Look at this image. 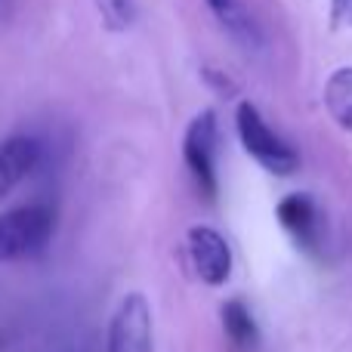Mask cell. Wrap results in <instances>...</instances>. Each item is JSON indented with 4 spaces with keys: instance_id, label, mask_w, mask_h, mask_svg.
Here are the masks:
<instances>
[{
    "instance_id": "1",
    "label": "cell",
    "mask_w": 352,
    "mask_h": 352,
    "mask_svg": "<svg viewBox=\"0 0 352 352\" xmlns=\"http://www.w3.org/2000/svg\"><path fill=\"white\" fill-rule=\"evenodd\" d=\"M235 130L241 140L244 152L263 167V170L275 176H291L300 167V155L294 146H287L266 121H263L260 109L254 102H241L235 111Z\"/></svg>"
},
{
    "instance_id": "2",
    "label": "cell",
    "mask_w": 352,
    "mask_h": 352,
    "mask_svg": "<svg viewBox=\"0 0 352 352\" xmlns=\"http://www.w3.org/2000/svg\"><path fill=\"white\" fill-rule=\"evenodd\" d=\"M53 235V210L47 204L12 207L0 213V263L34 256Z\"/></svg>"
},
{
    "instance_id": "3",
    "label": "cell",
    "mask_w": 352,
    "mask_h": 352,
    "mask_svg": "<svg viewBox=\"0 0 352 352\" xmlns=\"http://www.w3.org/2000/svg\"><path fill=\"white\" fill-rule=\"evenodd\" d=\"M182 158L192 173V179L198 182V188L207 198H217V115L210 109L192 118V124L186 127V140H182Z\"/></svg>"
},
{
    "instance_id": "4",
    "label": "cell",
    "mask_w": 352,
    "mask_h": 352,
    "mask_svg": "<svg viewBox=\"0 0 352 352\" xmlns=\"http://www.w3.org/2000/svg\"><path fill=\"white\" fill-rule=\"evenodd\" d=\"M109 352H152V306L142 294H127L115 309Z\"/></svg>"
},
{
    "instance_id": "5",
    "label": "cell",
    "mask_w": 352,
    "mask_h": 352,
    "mask_svg": "<svg viewBox=\"0 0 352 352\" xmlns=\"http://www.w3.org/2000/svg\"><path fill=\"white\" fill-rule=\"evenodd\" d=\"M188 256H192L195 275L204 281L207 287H219L229 281L232 275V250L226 238L219 235L213 226H192L186 238Z\"/></svg>"
},
{
    "instance_id": "6",
    "label": "cell",
    "mask_w": 352,
    "mask_h": 352,
    "mask_svg": "<svg viewBox=\"0 0 352 352\" xmlns=\"http://www.w3.org/2000/svg\"><path fill=\"white\" fill-rule=\"evenodd\" d=\"M41 161V146L31 136H10L0 142V195L12 192Z\"/></svg>"
},
{
    "instance_id": "7",
    "label": "cell",
    "mask_w": 352,
    "mask_h": 352,
    "mask_svg": "<svg viewBox=\"0 0 352 352\" xmlns=\"http://www.w3.org/2000/svg\"><path fill=\"white\" fill-rule=\"evenodd\" d=\"M210 12L217 16V22L223 25V31L235 43H241L244 50H260L263 47V31L256 25V19L248 12V6L241 0H207Z\"/></svg>"
},
{
    "instance_id": "8",
    "label": "cell",
    "mask_w": 352,
    "mask_h": 352,
    "mask_svg": "<svg viewBox=\"0 0 352 352\" xmlns=\"http://www.w3.org/2000/svg\"><path fill=\"white\" fill-rule=\"evenodd\" d=\"M278 223L291 232L297 241L309 244L318 232V207L312 201V195L306 192H291L278 201Z\"/></svg>"
},
{
    "instance_id": "9",
    "label": "cell",
    "mask_w": 352,
    "mask_h": 352,
    "mask_svg": "<svg viewBox=\"0 0 352 352\" xmlns=\"http://www.w3.org/2000/svg\"><path fill=\"white\" fill-rule=\"evenodd\" d=\"M322 99H324V111H328L331 121L343 133H352V65L331 72Z\"/></svg>"
},
{
    "instance_id": "10",
    "label": "cell",
    "mask_w": 352,
    "mask_h": 352,
    "mask_svg": "<svg viewBox=\"0 0 352 352\" xmlns=\"http://www.w3.org/2000/svg\"><path fill=\"white\" fill-rule=\"evenodd\" d=\"M223 328L238 346H250L256 343V322L248 312V306L238 303V300H229L223 306Z\"/></svg>"
},
{
    "instance_id": "11",
    "label": "cell",
    "mask_w": 352,
    "mask_h": 352,
    "mask_svg": "<svg viewBox=\"0 0 352 352\" xmlns=\"http://www.w3.org/2000/svg\"><path fill=\"white\" fill-rule=\"evenodd\" d=\"M96 10L109 31H127L136 22V0H96Z\"/></svg>"
},
{
    "instance_id": "12",
    "label": "cell",
    "mask_w": 352,
    "mask_h": 352,
    "mask_svg": "<svg viewBox=\"0 0 352 352\" xmlns=\"http://www.w3.org/2000/svg\"><path fill=\"white\" fill-rule=\"evenodd\" d=\"M204 78L210 80V87L219 93V96H226V99H232L238 93V87H235V80L232 78H226V74H219L217 68H204Z\"/></svg>"
}]
</instances>
